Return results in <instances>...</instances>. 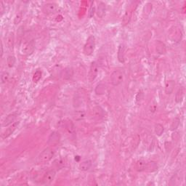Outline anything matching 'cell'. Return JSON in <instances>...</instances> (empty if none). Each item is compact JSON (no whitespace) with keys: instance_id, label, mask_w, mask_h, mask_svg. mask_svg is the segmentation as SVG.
Here are the masks:
<instances>
[{"instance_id":"6da1fadb","label":"cell","mask_w":186,"mask_h":186,"mask_svg":"<svg viewBox=\"0 0 186 186\" xmlns=\"http://www.w3.org/2000/svg\"><path fill=\"white\" fill-rule=\"evenodd\" d=\"M54 156V151L51 148H44L36 159V163L39 164H46L49 162Z\"/></svg>"},{"instance_id":"7a4b0ae2","label":"cell","mask_w":186,"mask_h":186,"mask_svg":"<svg viewBox=\"0 0 186 186\" xmlns=\"http://www.w3.org/2000/svg\"><path fill=\"white\" fill-rule=\"evenodd\" d=\"M95 48V37L92 35L90 36L84 46V54L87 56H90L94 53Z\"/></svg>"},{"instance_id":"3957f363","label":"cell","mask_w":186,"mask_h":186,"mask_svg":"<svg viewBox=\"0 0 186 186\" xmlns=\"http://www.w3.org/2000/svg\"><path fill=\"white\" fill-rule=\"evenodd\" d=\"M34 50V43L33 40L24 41L21 46V53L23 55H31Z\"/></svg>"},{"instance_id":"277c9868","label":"cell","mask_w":186,"mask_h":186,"mask_svg":"<svg viewBox=\"0 0 186 186\" xmlns=\"http://www.w3.org/2000/svg\"><path fill=\"white\" fill-rule=\"evenodd\" d=\"M123 79H124V74L120 70H115L110 74V83L114 87L119 86L123 81Z\"/></svg>"},{"instance_id":"5b68a950","label":"cell","mask_w":186,"mask_h":186,"mask_svg":"<svg viewBox=\"0 0 186 186\" xmlns=\"http://www.w3.org/2000/svg\"><path fill=\"white\" fill-rule=\"evenodd\" d=\"M153 164V162L151 163H148L146 161H143V160H140L136 162V170L138 172H143V171H151L150 169L153 168L155 170L157 169V167H152V165Z\"/></svg>"},{"instance_id":"8992f818","label":"cell","mask_w":186,"mask_h":186,"mask_svg":"<svg viewBox=\"0 0 186 186\" xmlns=\"http://www.w3.org/2000/svg\"><path fill=\"white\" fill-rule=\"evenodd\" d=\"M98 74V65L95 61H94L91 63L90 67V71H89L88 79L90 82H93L95 79L97 78Z\"/></svg>"},{"instance_id":"52a82bcc","label":"cell","mask_w":186,"mask_h":186,"mask_svg":"<svg viewBox=\"0 0 186 186\" xmlns=\"http://www.w3.org/2000/svg\"><path fill=\"white\" fill-rule=\"evenodd\" d=\"M61 140V135L58 132H53L49 136L47 144L50 146H56Z\"/></svg>"},{"instance_id":"ba28073f","label":"cell","mask_w":186,"mask_h":186,"mask_svg":"<svg viewBox=\"0 0 186 186\" xmlns=\"http://www.w3.org/2000/svg\"><path fill=\"white\" fill-rule=\"evenodd\" d=\"M55 177V170H50L44 174V177L42 178V183L45 184V185H49L54 180Z\"/></svg>"},{"instance_id":"9c48e42d","label":"cell","mask_w":186,"mask_h":186,"mask_svg":"<svg viewBox=\"0 0 186 186\" xmlns=\"http://www.w3.org/2000/svg\"><path fill=\"white\" fill-rule=\"evenodd\" d=\"M19 124H20V121H15V122H14L13 124H12L9 127V128H7V130H5V132L2 134L1 138H2L3 139H5V138H7L8 137H10L11 135H13V133L15 132V130H16V128L18 127V126L19 125Z\"/></svg>"},{"instance_id":"30bf717a","label":"cell","mask_w":186,"mask_h":186,"mask_svg":"<svg viewBox=\"0 0 186 186\" xmlns=\"http://www.w3.org/2000/svg\"><path fill=\"white\" fill-rule=\"evenodd\" d=\"M57 8V4L55 3H48V4H46L44 5H43L42 10L44 13L50 14V13H53L56 11Z\"/></svg>"},{"instance_id":"8fae6325","label":"cell","mask_w":186,"mask_h":186,"mask_svg":"<svg viewBox=\"0 0 186 186\" xmlns=\"http://www.w3.org/2000/svg\"><path fill=\"white\" fill-rule=\"evenodd\" d=\"M6 44H7V47L10 51H13L14 48V44H15V36H14L13 32H10L8 33L6 39Z\"/></svg>"},{"instance_id":"7c38bea8","label":"cell","mask_w":186,"mask_h":186,"mask_svg":"<svg viewBox=\"0 0 186 186\" xmlns=\"http://www.w3.org/2000/svg\"><path fill=\"white\" fill-rule=\"evenodd\" d=\"M124 54H125V47L124 44H121L118 48L117 58L120 63L124 62Z\"/></svg>"},{"instance_id":"4fadbf2b","label":"cell","mask_w":186,"mask_h":186,"mask_svg":"<svg viewBox=\"0 0 186 186\" xmlns=\"http://www.w3.org/2000/svg\"><path fill=\"white\" fill-rule=\"evenodd\" d=\"M16 119V115L15 114H10L6 117V119H4V121H3L2 127H8L9 125H11L12 124H13L14 121H15Z\"/></svg>"},{"instance_id":"5bb4252c","label":"cell","mask_w":186,"mask_h":186,"mask_svg":"<svg viewBox=\"0 0 186 186\" xmlns=\"http://www.w3.org/2000/svg\"><path fill=\"white\" fill-rule=\"evenodd\" d=\"M92 167V161L91 160H86V161H82L81 164H79V170L81 171H87L90 170Z\"/></svg>"},{"instance_id":"9a60e30c","label":"cell","mask_w":186,"mask_h":186,"mask_svg":"<svg viewBox=\"0 0 186 186\" xmlns=\"http://www.w3.org/2000/svg\"><path fill=\"white\" fill-rule=\"evenodd\" d=\"M175 82L173 80H170V81H167L166 82L165 85V92L167 95H170L173 92L174 87H175Z\"/></svg>"},{"instance_id":"2e32d148","label":"cell","mask_w":186,"mask_h":186,"mask_svg":"<svg viewBox=\"0 0 186 186\" xmlns=\"http://www.w3.org/2000/svg\"><path fill=\"white\" fill-rule=\"evenodd\" d=\"M105 13V4L104 3L100 2L98 7V10H97V15L99 18H103Z\"/></svg>"},{"instance_id":"e0dca14e","label":"cell","mask_w":186,"mask_h":186,"mask_svg":"<svg viewBox=\"0 0 186 186\" xmlns=\"http://www.w3.org/2000/svg\"><path fill=\"white\" fill-rule=\"evenodd\" d=\"M184 97V92L182 88H180L178 90V91L177 92L176 95H175V101L176 103H179L182 102V99H183Z\"/></svg>"},{"instance_id":"ac0fdd59","label":"cell","mask_w":186,"mask_h":186,"mask_svg":"<svg viewBox=\"0 0 186 186\" xmlns=\"http://www.w3.org/2000/svg\"><path fill=\"white\" fill-rule=\"evenodd\" d=\"M157 46H156V50L160 54H164L166 53V47L165 44L162 43L161 41H157Z\"/></svg>"},{"instance_id":"d6986e66","label":"cell","mask_w":186,"mask_h":186,"mask_svg":"<svg viewBox=\"0 0 186 186\" xmlns=\"http://www.w3.org/2000/svg\"><path fill=\"white\" fill-rule=\"evenodd\" d=\"M93 112L95 113V117H103V110L100 107L94 108Z\"/></svg>"},{"instance_id":"ffe728a7","label":"cell","mask_w":186,"mask_h":186,"mask_svg":"<svg viewBox=\"0 0 186 186\" xmlns=\"http://www.w3.org/2000/svg\"><path fill=\"white\" fill-rule=\"evenodd\" d=\"M130 18H131V12L127 11L125 15H124V18H123V24H124V25H127V24L130 23Z\"/></svg>"},{"instance_id":"44dd1931","label":"cell","mask_w":186,"mask_h":186,"mask_svg":"<svg viewBox=\"0 0 186 186\" xmlns=\"http://www.w3.org/2000/svg\"><path fill=\"white\" fill-rule=\"evenodd\" d=\"M66 127L69 133L71 134L74 133V126H73L71 121H69V120L68 121V122H66Z\"/></svg>"},{"instance_id":"7402d4cb","label":"cell","mask_w":186,"mask_h":186,"mask_svg":"<svg viewBox=\"0 0 186 186\" xmlns=\"http://www.w3.org/2000/svg\"><path fill=\"white\" fill-rule=\"evenodd\" d=\"M41 71L40 70H37L36 72H35V73L33 74V81H34V82H37V81H39L40 79H41Z\"/></svg>"},{"instance_id":"603a6c76","label":"cell","mask_w":186,"mask_h":186,"mask_svg":"<svg viewBox=\"0 0 186 186\" xmlns=\"http://www.w3.org/2000/svg\"><path fill=\"white\" fill-rule=\"evenodd\" d=\"M155 133H156V135H161V134L164 133V127L159 124H156V126H155Z\"/></svg>"},{"instance_id":"cb8c5ba5","label":"cell","mask_w":186,"mask_h":186,"mask_svg":"<svg viewBox=\"0 0 186 186\" xmlns=\"http://www.w3.org/2000/svg\"><path fill=\"white\" fill-rule=\"evenodd\" d=\"M7 63L9 67H13L14 64L15 63V58L14 56H9L7 59Z\"/></svg>"},{"instance_id":"d4e9b609","label":"cell","mask_w":186,"mask_h":186,"mask_svg":"<svg viewBox=\"0 0 186 186\" xmlns=\"http://www.w3.org/2000/svg\"><path fill=\"white\" fill-rule=\"evenodd\" d=\"M22 18H23V13L22 12H20L19 13L17 14L16 17L15 18V20H14V24H15V25L19 24V23L21 21V20H22Z\"/></svg>"},{"instance_id":"484cf974","label":"cell","mask_w":186,"mask_h":186,"mask_svg":"<svg viewBox=\"0 0 186 186\" xmlns=\"http://www.w3.org/2000/svg\"><path fill=\"white\" fill-rule=\"evenodd\" d=\"M9 79V73L7 72H3L1 75V83H5Z\"/></svg>"},{"instance_id":"4316f807","label":"cell","mask_w":186,"mask_h":186,"mask_svg":"<svg viewBox=\"0 0 186 186\" xmlns=\"http://www.w3.org/2000/svg\"><path fill=\"white\" fill-rule=\"evenodd\" d=\"M179 123H180V120L178 119H175V120H174V121L171 125V130H176L177 127L178 125H179Z\"/></svg>"},{"instance_id":"83f0119b","label":"cell","mask_w":186,"mask_h":186,"mask_svg":"<svg viewBox=\"0 0 186 186\" xmlns=\"http://www.w3.org/2000/svg\"><path fill=\"white\" fill-rule=\"evenodd\" d=\"M97 88L100 89V90L99 91L96 92V93L98 94V95H101V94L104 93V91H105V86L103 85V84H100V85H98V87H97Z\"/></svg>"},{"instance_id":"f1b7e54d","label":"cell","mask_w":186,"mask_h":186,"mask_svg":"<svg viewBox=\"0 0 186 186\" xmlns=\"http://www.w3.org/2000/svg\"><path fill=\"white\" fill-rule=\"evenodd\" d=\"M95 7H94V4H93V5H92L91 8H90V12H89V18H92V17L94 15V13H95Z\"/></svg>"},{"instance_id":"f546056e","label":"cell","mask_w":186,"mask_h":186,"mask_svg":"<svg viewBox=\"0 0 186 186\" xmlns=\"http://www.w3.org/2000/svg\"><path fill=\"white\" fill-rule=\"evenodd\" d=\"M1 57H2V55H3V45H1Z\"/></svg>"}]
</instances>
